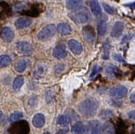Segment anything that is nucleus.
<instances>
[{"label":"nucleus","mask_w":135,"mask_h":134,"mask_svg":"<svg viewBox=\"0 0 135 134\" xmlns=\"http://www.w3.org/2000/svg\"><path fill=\"white\" fill-rule=\"evenodd\" d=\"M99 108V102L95 98L89 97L81 101L78 106L79 112L86 118L94 117Z\"/></svg>","instance_id":"1"},{"label":"nucleus","mask_w":135,"mask_h":134,"mask_svg":"<svg viewBox=\"0 0 135 134\" xmlns=\"http://www.w3.org/2000/svg\"><path fill=\"white\" fill-rule=\"evenodd\" d=\"M9 134H28L30 132V126L26 120L17 121L12 124L9 128Z\"/></svg>","instance_id":"2"},{"label":"nucleus","mask_w":135,"mask_h":134,"mask_svg":"<svg viewBox=\"0 0 135 134\" xmlns=\"http://www.w3.org/2000/svg\"><path fill=\"white\" fill-rule=\"evenodd\" d=\"M57 27L55 24H48L44 28H42L37 35V38L40 41H47L50 40L53 36L56 35Z\"/></svg>","instance_id":"3"},{"label":"nucleus","mask_w":135,"mask_h":134,"mask_svg":"<svg viewBox=\"0 0 135 134\" xmlns=\"http://www.w3.org/2000/svg\"><path fill=\"white\" fill-rule=\"evenodd\" d=\"M70 17L77 23H85L89 20L90 16L87 9L81 8L78 11H75L70 15Z\"/></svg>","instance_id":"4"},{"label":"nucleus","mask_w":135,"mask_h":134,"mask_svg":"<svg viewBox=\"0 0 135 134\" xmlns=\"http://www.w3.org/2000/svg\"><path fill=\"white\" fill-rule=\"evenodd\" d=\"M127 94V89L125 86L119 85L109 90V95L114 99H122Z\"/></svg>","instance_id":"5"},{"label":"nucleus","mask_w":135,"mask_h":134,"mask_svg":"<svg viewBox=\"0 0 135 134\" xmlns=\"http://www.w3.org/2000/svg\"><path fill=\"white\" fill-rule=\"evenodd\" d=\"M82 34H83L84 40L89 44H93L95 41V32L92 26L87 25L82 28Z\"/></svg>","instance_id":"6"},{"label":"nucleus","mask_w":135,"mask_h":134,"mask_svg":"<svg viewBox=\"0 0 135 134\" xmlns=\"http://www.w3.org/2000/svg\"><path fill=\"white\" fill-rule=\"evenodd\" d=\"M16 49L23 56H29L32 52V47L27 42H19L16 44Z\"/></svg>","instance_id":"7"},{"label":"nucleus","mask_w":135,"mask_h":134,"mask_svg":"<svg viewBox=\"0 0 135 134\" xmlns=\"http://www.w3.org/2000/svg\"><path fill=\"white\" fill-rule=\"evenodd\" d=\"M68 47H69L70 51L75 54H81L82 53V51H83L82 44L77 40H75V39L69 40V43H68Z\"/></svg>","instance_id":"8"},{"label":"nucleus","mask_w":135,"mask_h":134,"mask_svg":"<svg viewBox=\"0 0 135 134\" xmlns=\"http://www.w3.org/2000/svg\"><path fill=\"white\" fill-rule=\"evenodd\" d=\"M90 134H102L103 126L99 120H93L89 122Z\"/></svg>","instance_id":"9"},{"label":"nucleus","mask_w":135,"mask_h":134,"mask_svg":"<svg viewBox=\"0 0 135 134\" xmlns=\"http://www.w3.org/2000/svg\"><path fill=\"white\" fill-rule=\"evenodd\" d=\"M66 6L73 11H78L83 6V0H66Z\"/></svg>","instance_id":"10"},{"label":"nucleus","mask_w":135,"mask_h":134,"mask_svg":"<svg viewBox=\"0 0 135 134\" xmlns=\"http://www.w3.org/2000/svg\"><path fill=\"white\" fill-rule=\"evenodd\" d=\"M32 20L29 17H20L17 18L15 22V26L18 29H24V28H28L29 26L31 25Z\"/></svg>","instance_id":"11"},{"label":"nucleus","mask_w":135,"mask_h":134,"mask_svg":"<svg viewBox=\"0 0 135 134\" xmlns=\"http://www.w3.org/2000/svg\"><path fill=\"white\" fill-rule=\"evenodd\" d=\"M1 37L6 42H11L14 38V31L10 27H4L1 31Z\"/></svg>","instance_id":"12"},{"label":"nucleus","mask_w":135,"mask_h":134,"mask_svg":"<svg viewBox=\"0 0 135 134\" xmlns=\"http://www.w3.org/2000/svg\"><path fill=\"white\" fill-rule=\"evenodd\" d=\"M68 54L66 48L63 45H58L53 50V56L56 59H63L65 58Z\"/></svg>","instance_id":"13"},{"label":"nucleus","mask_w":135,"mask_h":134,"mask_svg":"<svg viewBox=\"0 0 135 134\" xmlns=\"http://www.w3.org/2000/svg\"><path fill=\"white\" fill-rule=\"evenodd\" d=\"M123 29H124V23L120 22V21L116 22L113 27V29L111 32L112 36L113 37H115V38L119 37V36H121L122 32H123Z\"/></svg>","instance_id":"14"},{"label":"nucleus","mask_w":135,"mask_h":134,"mask_svg":"<svg viewBox=\"0 0 135 134\" xmlns=\"http://www.w3.org/2000/svg\"><path fill=\"white\" fill-rule=\"evenodd\" d=\"M57 30L60 35L62 36H69L72 33V28L69 24L65 23H61L58 24Z\"/></svg>","instance_id":"15"},{"label":"nucleus","mask_w":135,"mask_h":134,"mask_svg":"<svg viewBox=\"0 0 135 134\" xmlns=\"http://www.w3.org/2000/svg\"><path fill=\"white\" fill-rule=\"evenodd\" d=\"M32 123L34 126L37 127V128H41L44 126L45 124V117L42 113H36L33 118Z\"/></svg>","instance_id":"16"},{"label":"nucleus","mask_w":135,"mask_h":134,"mask_svg":"<svg viewBox=\"0 0 135 134\" xmlns=\"http://www.w3.org/2000/svg\"><path fill=\"white\" fill-rule=\"evenodd\" d=\"M89 5H90L92 13H93L94 16L97 17L101 16V8H100L99 2H98L97 0H91L89 3Z\"/></svg>","instance_id":"17"},{"label":"nucleus","mask_w":135,"mask_h":134,"mask_svg":"<svg viewBox=\"0 0 135 134\" xmlns=\"http://www.w3.org/2000/svg\"><path fill=\"white\" fill-rule=\"evenodd\" d=\"M107 75L111 78H119L121 77L120 72L119 71V69L117 67H114L113 65H110L107 67V68L106 70Z\"/></svg>","instance_id":"18"},{"label":"nucleus","mask_w":135,"mask_h":134,"mask_svg":"<svg viewBox=\"0 0 135 134\" xmlns=\"http://www.w3.org/2000/svg\"><path fill=\"white\" fill-rule=\"evenodd\" d=\"M48 70V66L44 64V63H40L37 66H36V68H35V71H34V75L36 76V77H42V76H44L46 72H47Z\"/></svg>","instance_id":"19"},{"label":"nucleus","mask_w":135,"mask_h":134,"mask_svg":"<svg viewBox=\"0 0 135 134\" xmlns=\"http://www.w3.org/2000/svg\"><path fill=\"white\" fill-rule=\"evenodd\" d=\"M72 132L75 134H83L85 133V132L87 131V126L83 125L82 123H75L74 126H72Z\"/></svg>","instance_id":"20"},{"label":"nucleus","mask_w":135,"mask_h":134,"mask_svg":"<svg viewBox=\"0 0 135 134\" xmlns=\"http://www.w3.org/2000/svg\"><path fill=\"white\" fill-rule=\"evenodd\" d=\"M28 68V61L26 60H20L15 65V70L18 73H23Z\"/></svg>","instance_id":"21"},{"label":"nucleus","mask_w":135,"mask_h":134,"mask_svg":"<svg viewBox=\"0 0 135 134\" xmlns=\"http://www.w3.org/2000/svg\"><path fill=\"white\" fill-rule=\"evenodd\" d=\"M70 122H71V120L68 115H60L57 118V124L60 125V126H67L70 124Z\"/></svg>","instance_id":"22"},{"label":"nucleus","mask_w":135,"mask_h":134,"mask_svg":"<svg viewBox=\"0 0 135 134\" xmlns=\"http://www.w3.org/2000/svg\"><path fill=\"white\" fill-rule=\"evenodd\" d=\"M11 58L9 56H0V68H5V67H8L9 65H11Z\"/></svg>","instance_id":"23"},{"label":"nucleus","mask_w":135,"mask_h":134,"mask_svg":"<svg viewBox=\"0 0 135 134\" xmlns=\"http://www.w3.org/2000/svg\"><path fill=\"white\" fill-rule=\"evenodd\" d=\"M23 82H24V79L23 76H18L13 82V89L15 91H18L21 88V87L23 85Z\"/></svg>","instance_id":"24"},{"label":"nucleus","mask_w":135,"mask_h":134,"mask_svg":"<svg viewBox=\"0 0 135 134\" xmlns=\"http://www.w3.org/2000/svg\"><path fill=\"white\" fill-rule=\"evenodd\" d=\"M116 134H133V133L128 132L127 126H126L122 121H119L118 127H117V130H116Z\"/></svg>","instance_id":"25"},{"label":"nucleus","mask_w":135,"mask_h":134,"mask_svg":"<svg viewBox=\"0 0 135 134\" xmlns=\"http://www.w3.org/2000/svg\"><path fill=\"white\" fill-rule=\"evenodd\" d=\"M107 27V24L105 21H101L100 23H99V24H98V34H99L100 36H103L106 34Z\"/></svg>","instance_id":"26"},{"label":"nucleus","mask_w":135,"mask_h":134,"mask_svg":"<svg viewBox=\"0 0 135 134\" xmlns=\"http://www.w3.org/2000/svg\"><path fill=\"white\" fill-rule=\"evenodd\" d=\"M114 127L111 123H107L103 126V133L102 134H114Z\"/></svg>","instance_id":"27"},{"label":"nucleus","mask_w":135,"mask_h":134,"mask_svg":"<svg viewBox=\"0 0 135 134\" xmlns=\"http://www.w3.org/2000/svg\"><path fill=\"white\" fill-rule=\"evenodd\" d=\"M103 48H104V56L103 58L104 59H107L109 56V52H110V48H111V44H110L109 40H106L105 42L103 44Z\"/></svg>","instance_id":"28"},{"label":"nucleus","mask_w":135,"mask_h":134,"mask_svg":"<svg viewBox=\"0 0 135 134\" xmlns=\"http://www.w3.org/2000/svg\"><path fill=\"white\" fill-rule=\"evenodd\" d=\"M23 118V113L21 112H15L11 114L10 118H9V120L11 122H17V121H19V120Z\"/></svg>","instance_id":"29"},{"label":"nucleus","mask_w":135,"mask_h":134,"mask_svg":"<svg viewBox=\"0 0 135 134\" xmlns=\"http://www.w3.org/2000/svg\"><path fill=\"white\" fill-rule=\"evenodd\" d=\"M23 14H25L27 16H31V17H36L39 15V11L34 6H31V8L28 11H22Z\"/></svg>","instance_id":"30"},{"label":"nucleus","mask_w":135,"mask_h":134,"mask_svg":"<svg viewBox=\"0 0 135 134\" xmlns=\"http://www.w3.org/2000/svg\"><path fill=\"white\" fill-rule=\"evenodd\" d=\"M101 70H102V68H101L100 66H98V65L94 66L93 70H92L91 75H90V79H91V80H94V79L95 78L96 76L101 72Z\"/></svg>","instance_id":"31"},{"label":"nucleus","mask_w":135,"mask_h":134,"mask_svg":"<svg viewBox=\"0 0 135 134\" xmlns=\"http://www.w3.org/2000/svg\"><path fill=\"white\" fill-rule=\"evenodd\" d=\"M100 115L101 118H104V120H109V118H111L113 116V113L110 110H107V109H105V110L101 111Z\"/></svg>","instance_id":"32"},{"label":"nucleus","mask_w":135,"mask_h":134,"mask_svg":"<svg viewBox=\"0 0 135 134\" xmlns=\"http://www.w3.org/2000/svg\"><path fill=\"white\" fill-rule=\"evenodd\" d=\"M102 5H103L104 10H105V11L107 12V14H110V15H113V14H114V9H113L111 5L106 4V3H104Z\"/></svg>","instance_id":"33"},{"label":"nucleus","mask_w":135,"mask_h":134,"mask_svg":"<svg viewBox=\"0 0 135 134\" xmlns=\"http://www.w3.org/2000/svg\"><path fill=\"white\" fill-rule=\"evenodd\" d=\"M26 7H27V4L25 3H18V4H17L14 6L15 10L18 11H23L24 9H26Z\"/></svg>","instance_id":"34"},{"label":"nucleus","mask_w":135,"mask_h":134,"mask_svg":"<svg viewBox=\"0 0 135 134\" xmlns=\"http://www.w3.org/2000/svg\"><path fill=\"white\" fill-rule=\"evenodd\" d=\"M113 59H114L115 61H117V62H119L125 63V60H124V58L121 56V54H113Z\"/></svg>","instance_id":"35"},{"label":"nucleus","mask_w":135,"mask_h":134,"mask_svg":"<svg viewBox=\"0 0 135 134\" xmlns=\"http://www.w3.org/2000/svg\"><path fill=\"white\" fill-rule=\"evenodd\" d=\"M128 117H129L131 120H135V110H133V111H130L129 112L127 113Z\"/></svg>","instance_id":"36"},{"label":"nucleus","mask_w":135,"mask_h":134,"mask_svg":"<svg viewBox=\"0 0 135 134\" xmlns=\"http://www.w3.org/2000/svg\"><path fill=\"white\" fill-rule=\"evenodd\" d=\"M63 69H64V66L62 64H58L56 67V73H58V70H59V73H60V72L63 71Z\"/></svg>","instance_id":"37"},{"label":"nucleus","mask_w":135,"mask_h":134,"mask_svg":"<svg viewBox=\"0 0 135 134\" xmlns=\"http://www.w3.org/2000/svg\"><path fill=\"white\" fill-rule=\"evenodd\" d=\"M133 33H130V34H128L125 36V37L123 38V42H126V41H128V40H130V39L133 37Z\"/></svg>","instance_id":"38"},{"label":"nucleus","mask_w":135,"mask_h":134,"mask_svg":"<svg viewBox=\"0 0 135 134\" xmlns=\"http://www.w3.org/2000/svg\"><path fill=\"white\" fill-rule=\"evenodd\" d=\"M67 132H68V129H62V130L58 131L56 134H67Z\"/></svg>","instance_id":"39"},{"label":"nucleus","mask_w":135,"mask_h":134,"mask_svg":"<svg viewBox=\"0 0 135 134\" xmlns=\"http://www.w3.org/2000/svg\"><path fill=\"white\" fill-rule=\"evenodd\" d=\"M130 100L133 103H135V93H133L130 95Z\"/></svg>","instance_id":"40"},{"label":"nucleus","mask_w":135,"mask_h":134,"mask_svg":"<svg viewBox=\"0 0 135 134\" xmlns=\"http://www.w3.org/2000/svg\"><path fill=\"white\" fill-rule=\"evenodd\" d=\"M126 6H127V7H130L132 9H135V2L131 3V4H126Z\"/></svg>","instance_id":"41"},{"label":"nucleus","mask_w":135,"mask_h":134,"mask_svg":"<svg viewBox=\"0 0 135 134\" xmlns=\"http://www.w3.org/2000/svg\"><path fill=\"white\" fill-rule=\"evenodd\" d=\"M2 116H3V112H2L1 111H0V118H2Z\"/></svg>","instance_id":"42"},{"label":"nucleus","mask_w":135,"mask_h":134,"mask_svg":"<svg viewBox=\"0 0 135 134\" xmlns=\"http://www.w3.org/2000/svg\"><path fill=\"white\" fill-rule=\"evenodd\" d=\"M44 134H50V132H44Z\"/></svg>","instance_id":"43"},{"label":"nucleus","mask_w":135,"mask_h":134,"mask_svg":"<svg viewBox=\"0 0 135 134\" xmlns=\"http://www.w3.org/2000/svg\"><path fill=\"white\" fill-rule=\"evenodd\" d=\"M133 129H134V131H135V125H133Z\"/></svg>","instance_id":"44"}]
</instances>
